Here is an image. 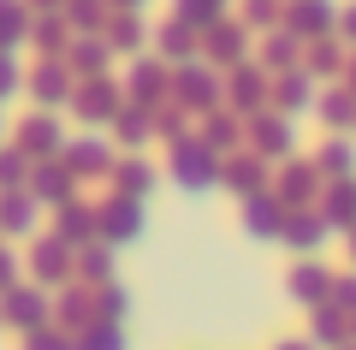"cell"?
<instances>
[{"label": "cell", "instance_id": "obj_1", "mask_svg": "<svg viewBox=\"0 0 356 350\" xmlns=\"http://www.w3.org/2000/svg\"><path fill=\"white\" fill-rule=\"evenodd\" d=\"M89 350H119V338L107 333V338H95V344H89Z\"/></svg>", "mask_w": 356, "mask_h": 350}]
</instances>
